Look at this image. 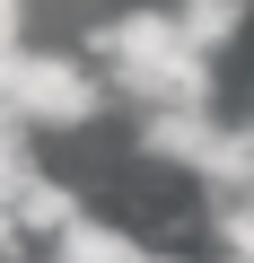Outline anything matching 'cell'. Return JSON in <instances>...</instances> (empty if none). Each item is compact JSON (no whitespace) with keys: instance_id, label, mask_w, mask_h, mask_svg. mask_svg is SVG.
<instances>
[{"instance_id":"277c9868","label":"cell","mask_w":254,"mask_h":263,"mask_svg":"<svg viewBox=\"0 0 254 263\" xmlns=\"http://www.w3.org/2000/svg\"><path fill=\"white\" fill-rule=\"evenodd\" d=\"M44 254H53V263H149L158 246H149V237H141L132 219H105V211H79V219H70V228H62V237H53Z\"/></svg>"},{"instance_id":"6da1fadb","label":"cell","mask_w":254,"mask_h":263,"mask_svg":"<svg viewBox=\"0 0 254 263\" xmlns=\"http://www.w3.org/2000/svg\"><path fill=\"white\" fill-rule=\"evenodd\" d=\"M123 105H219V53L184 27V9H114L79 35Z\"/></svg>"},{"instance_id":"52a82bcc","label":"cell","mask_w":254,"mask_h":263,"mask_svg":"<svg viewBox=\"0 0 254 263\" xmlns=\"http://www.w3.org/2000/svg\"><path fill=\"white\" fill-rule=\"evenodd\" d=\"M149 263H210V254H184V246H158Z\"/></svg>"},{"instance_id":"8992f818","label":"cell","mask_w":254,"mask_h":263,"mask_svg":"<svg viewBox=\"0 0 254 263\" xmlns=\"http://www.w3.org/2000/svg\"><path fill=\"white\" fill-rule=\"evenodd\" d=\"M175 9H184V27H193L210 53H237V44H245V27H254L245 0H175Z\"/></svg>"},{"instance_id":"7a4b0ae2","label":"cell","mask_w":254,"mask_h":263,"mask_svg":"<svg viewBox=\"0 0 254 263\" xmlns=\"http://www.w3.org/2000/svg\"><path fill=\"white\" fill-rule=\"evenodd\" d=\"M0 97H9V123L44 132V141H70V132H88L114 105V79L88 44H9Z\"/></svg>"},{"instance_id":"ba28073f","label":"cell","mask_w":254,"mask_h":263,"mask_svg":"<svg viewBox=\"0 0 254 263\" xmlns=\"http://www.w3.org/2000/svg\"><path fill=\"white\" fill-rule=\"evenodd\" d=\"M245 123H254V105H245Z\"/></svg>"},{"instance_id":"5b68a950","label":"cell","mask_w":254,"mask_h":263,"mask_svg":"<svg viewBox=\"0 0 254 263\" xmlns=\"http://www.w3.org/2000/svg\"><path fill=\"white\" fill-rule=\"evenodd\" d=\"M202 237H210L219 263H254V193H237V202H202Z\"/></svg>"},{"instance_id":"3957f363","label":"cell","mask_w":254,"mask_h":263,"mask_svg":"<svg viewBox=\"0 0 254 263\" xmlns=\"http://www.w3.org/2000/svg\"><path fill=\"white\" fill-rule=\"evenodd\" d=\"M219 105H132V158L158 176H193L219 141Z\"/></svg>"},{"instance_id":"9c48e42d","label":"cell","mask_w":254,"mask_h":263,"mask_svg":"<svg viewBox=\"0 0 254 263\" xmlns=\"http://www.w3.org/2000/svg\"><path fill=\"white\" fill-rule=\"evenodd\" d=\"M245 9H254V0H245Z\"/></svg>"}]
</instances>
